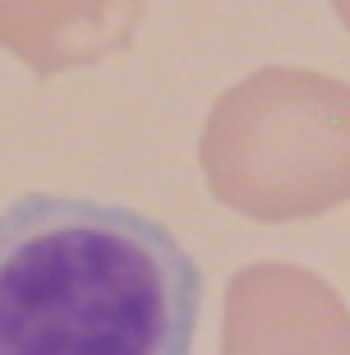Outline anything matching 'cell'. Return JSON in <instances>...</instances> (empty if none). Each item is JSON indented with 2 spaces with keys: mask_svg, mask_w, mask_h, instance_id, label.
<instances>
[{
  "mask_svg": "<svg viewBox=\"0 0 350 355\" xmlns=\"http://www.w3.org/2000/svg\"><path fill=\"white\" fill-rule=\"evenodd\" d=\"M203 272L125 203L24 194L0 208V355H194Z\"/></svg>",
  "mask_w": 350,
  "mask_h": 355,
  "instance_id": "6da1fadb",
  "label": "cell"
},
{
  "mask_svg": "<svg viewBox=\"0 0 350 355\" xmlns=\"http://www.w3.org/2000/svg\"><path fill=\"white\" fill-rule=\"evenodd\" d=\"M212 198L249 222H309L350 203V83L268 65L217 97L198 134Z\"/></svg>",
  "mask_w": 350,
  "mask_h": 355,
  "instance_id": "7a4b0ae2",
  "label": "cell"
},
{
  "mask_svg": "<svg viewBox=\"0 0 350 355\" xmlns=\"http://www.w3.org/2000/svg\"><path fill=\"white\" fill-rule=\"evenodd\" d=\"M332 10H337L341 28H346V33H350V0H332Z\"/></svg>",
  "mask_w": 350,
  "mask_h": 355,
  "instance_id": "5b68a950",
  "label": "cell"
},
{
  "mask_svg": "<svg viewBox=\"0 0 350 355\" xmlns=\"http://www.w3.org/2000/svg\"><path fill=\"white\" fill-rule=\"evenodd\" d=\"M221 355H350V309L309 268L249 263L226 286Z\"/></svg>",
  "mask_w": 350,
  "mask_h": 355,
  "instance_id": "3957f363",
  "label": "cell"
},
{
  "mask_svg": "<svg viewBox=\"0 0 350 355\" xmlns=\"http://www.w3.org/2000/svg\"><path fill=\"white\" fill-rule=\"evenodd\" d=\"M148 0H0V51L37 79L130 51Z\"/></svg>",
  "mask_w": 350,
  "mask_h": 355,
  "instance_id": "277c9868",
  "label": "cell"
}]
</instances>
